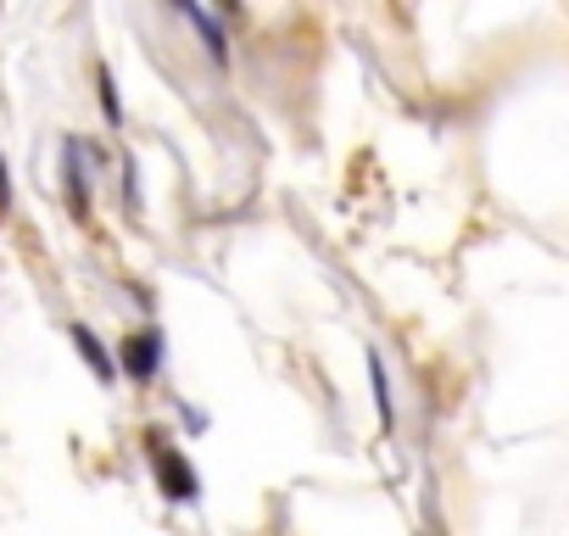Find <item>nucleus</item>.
Returning a JSON list of instances; mask_svg holds the SVG:
<instances>
[{"label": "nucleus", "instance_id": "obj_2", "mask_svg": "<svg viewBox=\"0 0 569 536\" xmlns=\"http://www.w3.org/2000/svg\"><path fill=\"white\" fill-rule=\"evenodd\" d=\"M118 358H123V375H129L134 386L157 380V369H162V330H157V325L134 330V336L118 347Z\"/></svg>", "mask_w": 569, "mask_h": 536}, {"label": "nucleus", "instance_id": "obj_7", "mask_svg": "<svg viewBox=\"0 0 569 536\" xmlns=\"http://www.w3.org/2000/svg\"><path fill=\"white\" fill-rule=\"evenodd\" d=\"M96 85H101V112H107V123H123V107H118V85H112V68H96Z\"/></svg>", "mask_w": 569, "mask_h": 536}, {"label": "nucleus", "instance_id": "obj_1", "mask_svg": "<svg viewBox=\"0 0 569 536\" xmlns=\"http://www.w3.org/2000/svg\"><path fill=\"white\" fill-rule=\"evenodd\" d=\"M151 469H157V486H162V497H168V503H196V497H201L196 469H190V464H184L173 447L151 441Z\"/></svg>", "mask_w": 569, "mask_h": 536}, {"label": "nucleus", "instance_id": "obj_8", "mask_svg": "<svg viewBox=\"0 0 569 536\" xmlns=\"http://www.w3.org/2000/svg\"><path fill=\"white\" fill-rule=\"evenodd\" d=\"M0 207H12V168H7V157H0Z\"/></svg>", "mask_w": 569, "mask_h": 536}, {"label": "nucleus", "instance_id": "obj_6", "mask_svg": "<svg viewBox=\"0 0 569 536\" xmlns=\"http://www.w3.org/2000/svg\"><path fill=\"white\" fill-rule=\"evenodd\" d=\"M369 386H375V408H380V425L391 430V425H397V408H391V380H386V364H380V353H369Z\"/></svg>", "mask_w": 569, "mask_h": 536}, {"label": "nucleus", "instance_id": "obj_5", "mask_svg": "<svg viewBox=\"0 0 569 536\" xmlns=\"http://www.w3.org/2000/svg\"><path fill=\"white\" fill-rule=\"evenodd\" d=\"M68 336H73V347L84 353V364H90V369H96L101 380H112V375H118V369H112V358H107V347H101V336H96L90 325H73Z\"/></svg>", "mask_w": 569, "mask_h": 536}, {"label": "nucleus", "instance_id": "obj_3", "mask_svg": "<svg viewBox=\"0 0 569 536\" xmlns=\"http://www.w3.org/2000/svg\"><path fill=\"white\" fill-rule=\"evenodd\" d=\"M62 179H68V212L90 218V179H84V146L62 140Z\"/></svg>", "mask_w": 569, "mask_h": 536}, {"label": "nucleus", "instance_id": "obj_4", "mask_svg": "<svg viewBox=\"0 0 569 536\" xmlns=\"http://www.w3.org/2000/svg\"><path fill=\"white\" fill-rule=\"evenodd\" d=\"M179 18L207 40V57H212V62H229V40H223V29H218V18H212V12H201V7H190V0H179Z\"/></svg>", "mask_w": 569, "mask_h": 536}]
</instances>
